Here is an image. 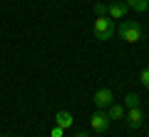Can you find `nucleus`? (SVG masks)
Masks as SVG:
<instances>
[{
  "label": "nucleus",
  "mask_w": 149,
  "mask_h": 137,
  "mask_svg": "<svg viewBox=\"0 0 149 137\" xmlns=\"http://www.w3.org/2000/svg\"><path fill=\"white\" fill-rule=\"evenodd\" d=\"M117 32H119V37H122L124 42H129V45H134V42H139L142 40V35H144V30H142V25H139V20H119V25H117Z\"/></svg>",
  "instance_id": "1"
},
{
  "label": "nucleus",
  "mask_w": 149,
  "mask_h": 137,
  "mask_svg": "<svg viewBox=\"0 0 149 137\" xmlns=\"http://www.w3.org/2000/svg\"><path fill=\"white\" fill-rule=\"evenodd\" d=\"M92 32H95V40L104 42V40H112V35L117 32V25H114V20H112V18H107V15H97Z\"/></svg>",
  "instance_id": "2"
},
{
  "label": "nucleus",
  "mask_w": 149,
  "mask_h": 137,
  "mask_svg": "<svg viewBox=\"0 0 149 137\" xmlns=\"http://www.w3.org/2000/svg\"><path fill=\"white\" fill-rule=\"evenodd\" d=\"M109 125H112V120L107 117V112H104V110L92 112V117H90V127L97 132V135H104V132L109 130Z\"/></svg>",
  "instance_id": "3"
},
{
  "label": "nucleus",
  "mask_w": 149,
  "mask_h": 137,
  "mask_svg": "<svg viewBox=\"0 0 149 137\" xmlns=\"http://www.w3.org/2000/svg\"><path fill=\"white\" fill-rule=\"evenodd\" d=\"M129 13V5L124 3V0H112V3H107V18H112L114 22L124 20Z\"/></svg>",
  "instance_id": "4"
},
{
  "label": "nucleus",
  "mask_w": 149,
  "mask_h": 137,
  "mask_svg": "<svg viewBox=\"0 0 149 137\" xmlns=\"http://www.w3.org/2000/svg\"><path fill=\"white\" fill-rule=\"evenodd\" d=\"M92 102H95L97 110H107V107L114 102V95H112L109 87H100V90L95 92V97H92Z\"/></svg>",
  "instance_id": "5"
},
{
  "label": "nucleus",
  "mask_w": 149,
  "mask_h": 137,
  "mask_svg": "<svg viewBox=\"0 0 149 137\" xmlns=\"http://www.w3.org/2000/svg\"><path fill=\"white\" fill-rule=\"evenodd\" d=\"M124 120H127L129 130H139V127L144 125V110L142 107H129V110L124 112Z\"/></svg>",
  "instance_id": "6"
},
{
  "label": "nucleus",
  "mask_w": 149,
  "mask_h": 137,
  "mask_svg": "<svg viewBox=\"0 0 149 137\" xmlns=\"http://www.w3.org/2000/svg\"><path fill=\"white\" fill-rule=\"evenodd\" d=\"M55 125H57V127H62V130H70V127L74 125V117H72V112H67V110H60L57 115H55Z\"/></svg>",
  "instance_id": "7"
},
{
  "label": "nucleus",
  "mask_w": 149,
  "mask_h": 137,
  "mask_svg": "<svg viewBox=\"0 0 149 137\" xmlns=\"http://www.w3.org/2000/svg\"><path fill=\"white\" fill-rule=\"evenodd\" d=\"M124 105H114V102H112L109 107H107V117H109V120H122L124 117Z\"/></svg>",
  "instance_id": "8"
},
{
  "label": "nucleus",
  "mask_w": 149,
  "mask_h": 137,
  "mask_svg": "<svg viewBox=\"0 0 149 137\" xmlns=\"http://www.w3.org/2000/svg\"><path fill=\"white\" fill-rule=\"evenodd\" d=\"M132 10H137V13H147L149 10V0H124Z\"/></svg>",
  "instance_id": "9"
},
{
  "label": "nucleus",
  "mask_w": 149,
  "mask_h": 137,
  "mask_svg": "<svg viewBox=\"0 0 149 137\" xmlns=\"http://www.w3.org/2000/svg\"><path fill=\"white\" fill-rule=\"evenodd\" d=\"M129 107H142V97H139L137 92H129V95L124 97V110H129Z\"/></svg>",
  "instance_id": "10"
},
{
  "label": "nucleus",
  "mask_w": 149,
  "mask_h": 137,
  "mask_svg": "<svg viewBox=\"0 0 149 137\" xmlns=\"http://www.w3.org/2000/svg\"><path fill=\"white\" fill-rule=\"evenodd\" d=\"M139 82H142V85H144V87H147V90H149V67H144V70H142V72H139Z\"/></svg>",
  "instance_id": "11"
},
{
  "label": "nucleus",
  "mask_w": 149,
  "mask_h": 137,
  "mask_svg": "<svg viewBox=\"0 0 149 137\" xmlns=\"http://www.w3.org/2000/svg\"><path fill=\"white\" fill-rule=\"evenodd\" d=\"M95 13L97 15H107V5L104 3H95Z\"/></svg>",
  "instance_id": "12"
},
{
  "label": "nucleus",
  "mask_w": 149,
  "mask_h": 137,
  "mask_svg": "<svg viewBox=\"0 0 149 137\" xmlns=\"http://www.w3.org/2000/svg\"><path fill=\"white\" fill-rule=\"evenodd\" d=\"M62 135H65V130H62V127H57V125L50 130V137H62Z\"/></svg>",
  "instance_id": "13"
},
{
  "label": "nucleus",
  "mask_w": 149,
  "mask_h": 137,
  "mask_svg": "<svg viewBox=\"0 0 149 137\" xmlns=\"http://www.w3.org/2000/svg\"><path fill=\"white\" fill-rule=\"evenodd\" d=\"M74 137H90V135H87V132H77Z\"/></svg>",
  "instance_id": "14"
},
{
  "label": "nucleus",
  "mask_w": 149,
  "mask_h": 137,
  "mask_svg": "<svg viewBox=\"0 0 149 137\" xmlns=\"http://www.w3.org/2000/svg\"><path fill=\"white\" fill-rule=\"evenodd\" d=\"M0 137H10V135H0Z\"/></svg>",
  "instance_id": "15"
},
{
  "label": "nucleus",
  "mask_w": 149,
  "mask_h": 137,
  "mask_svg": "<svg viewBox=\"0 0 149 137\" xmlns=\"http://www.w3.org/2000/svg\"><path fill=\"white\" fill-rule=\"evenodd\" d=\"M147 137H149V130H147Z\"/></svg>",
  "instance_id": "16"
},
{
  "label": "nucleus",
  "mask_w": 149,
  "mask_h": 137,
  "mask_svg": "<svg viewBox=\"0 0 149 137\" xmlns=\"http://www.w3.org/2000/svg\"><path fill=\"white\" fill-rule=\"evenodd\" d=\"M109 3H112V0H109Z\"/></svg>",
  "instance_id": "17"
}]
</instances>
